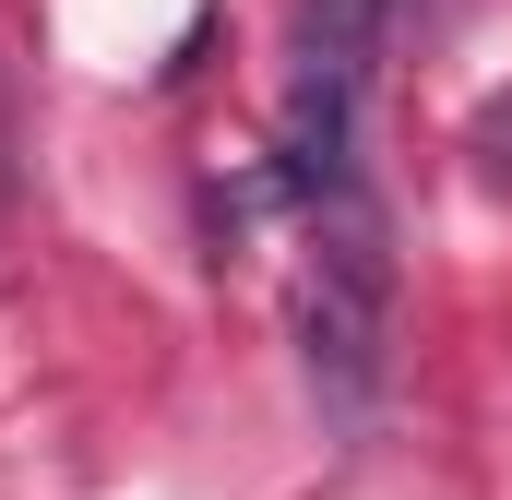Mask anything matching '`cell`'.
<instances>
[{
    "mask_svg": "<svg viewBox=\"0 0 512 500\" xmlns=\"http://www.w3.org/2000/svg\"><path fill=\"white\" fill-rule=\"evenodd\" d=\"M298 370L322 429H358L382 405L393 370V227L358 179L310 191V239H298Z\"/></svg>",
    "mask_w": 512,
    "mask_h": 500,
    "instance_id": "1",
    "label": "cell"
},
{
    "mask_svg": "<svg viewBox=\"0 0 512 500\" xmlns=\"http://www.w3.org/2000/svg\"><path fill=\"white\" fill-rule=\"evenodd\" d=\"M382 36H393V0H298V12H286V120H274L286 191L358 179L346 143H358L370 72H382Z\"/></svg>",
    "mask_w": 512,
    "mask_h": 500,
    "instance_id": "2",
    "label": "cell"
},
{
    "mask_svg": "<svg viewBox=\"0 0 512 500\" xmlns=\"http://www.w3.org/2000/svg\"><path fill=\"white\" fill-rule=\"evenodd\" d=\"M477 167H489V179H512V96L477 120Z\"/></svg>",
    "mask_w": 512,
    "mask_h": 500,
    "instance_id": "3",
    "label": "cell"
}]
</instances>
